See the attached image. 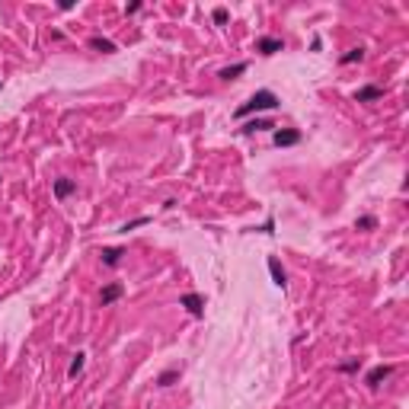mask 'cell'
Instances as JSON below:
<instances>
[{
    "label": "cell",
    "mask_w": 409,
    "mask_h": 409,
    "mask_svg": "<svg viewBox=\"0 0 409 409\" xmlns=\"http://www.w3.org/2000/svg\"><path fill=\"white\" fill-rule=\"evenodd\" d=\"M102 262H106L109 268H115V265L121 262V249H115V246H109V249H102Z\"/></svg>",
    "instance_id": "obj_13"
},
{
    "label": "cell",
    "mask_w": 409,
    "mask_h": 409,
    "mask_svg": "<svg viewBox=\"0 0 409 409\" xmlns=\"http://www.w3.org/2000/svg\"><path fill=\"white\" fill-rule=\"evenodd\" d=\"M268 272H272V282L278 285V288L288 285V275H285V268H282V262H278L275 256H268Z\"/></svg>",
    "instance_id": "obj_8"
},
{
    "label": "cell",
    "mask_w": 409,
    "mask_h": 409,
    "mask_svg": "<svg viewBox=\"0 0 409 409\" xmlns=\"http://www.w3.org/2000/svg\"><path fill=\"white\" fill-rule=\"evenodd\" d=\"M179 304L192 313V317H202V313H205V298H202V294H195V291H192V294H182Z\"/></svg>",
    "instance_id": "obj_3"
},
{
    "label": "cell",
    "mask_w": 409,
    "mask_h": 409,
    "mask_svg": "<svg viewBox=\"0 0 409 409\" xmlns=\"http://www.w3.org/2000/svg\"><path fill=\"white\" fill-rule=\"evenodd\" d=\"M268 109H278V96L272 90H259V93H253L243 106H237V112L233 115L237 118H246V115H253V112H268Z\"/></svg>",
    "instance_id": "obj_1"
},
{
    "label": "cell",
    "mask_w": 409,
    "mask_h": 409,
    "mask_svg": "<svg viewBox=\"0 0 409 409\" xmlns=\"http://www.w3.org/2000/svg\"><path fill=\"white\" fill-rule=\"evenodd\" d=\"M355 227H358V230H374V227H377V217L364 214V217H358V221H355Z\"/></svg>",
    "instance_id": "obj_17"
},
{
    "label": "cell",
    "mask_w": 409,
    "mask_h": 409,
    "mask_svg": "<svg viewBox=\"0 0 409 409\" xmlns=\"http://www.w3.org/2000/svg\"><path fill=\"white\" fill-rule=\"evenodd\" d=\"M211 16H214V23H217V26H224V23H227V10H224V7H217V10H214Z\"/></svg>",
    "instance_id": "obj_19"
},
{
    "label": "cell",
    "mask_w": 409,
    "mask_h": 409,
    "mask_svg": "<svg viewBox=\"0 0 409 409\" xmlns=\"http://www.w3.org/2000/svg\"><path fill=\"white\" fill-rule=\"evenodd\" d=\"M138 10H141V4H138V0H134V4H128V7H125V13H128V16H131V13H138Z\"/></svg>",
    "instance_id": "obj_21"
},
{
    "label": "cell",
    "mask_w": 409,
    "mask_h": 409,
    "mask_svg": "<svg viewBox=\"0 0 409 409\" xmlns=\"http://www.w3.org/2000/svg\"><path fill=\"white\" fill-rule=\"evenodd\" d=\"M272 141H275L278 147H291V144L301 141V131H298V128H278V131L272 134Z\"/></svg>",
    "instance_id": "obj_4"
},
{
    "label": "cell",
    "mask_w": 409,
    "mask_h": 409,
    "mask_svg": "<svg viewBox=\"0 0 409 409\" xmlns=\"http://www.w3.org/2000/svg\"><path fill=\"white\" fill-rule=\"evenodd\" d=\"M361 58H364V48H352V51H345L339 61H342V64H355V61H361Z\"/></svg>",
    "instance_id": "obj_16"
},
{
    "label": "cell",
    "mask_w": 409,
    "mask_h": 409,
    "mask_svg": "<svg viewBox=\"0 0 409 409\" xmlns=\"http://www.w3.org/2000/svg\"><path fill=\"white\" fill-rule=\"evenodd\" d=\"M74 189H77V186H74V179H58V182H55V198L61 202V198H67V195L74 192Z\"/></svg>",
    "instance_id": "obj_12"
},
{
    "label": "cell",
    "mask_w": 409,
    "mask_h": 409,
    "mask_svg": "<svg viewBox=\"0 0 409 409\" xmlns=\"http://www.w3.org/2000/svg\"><path fill=\"white\" fill-rule=\"evenodd\" d=\"M147 221H151V217H134V221H128V224H125V227H121V230H125V233H128V230H134V227H141V224H147Z\"/></svg>",
    "instance_id": "obj_18"
},
{
    "label": "cell",
    "mask_w": 409,
    "mask_h": 409,
    "mask_svg": "<svg viewBox=\"0 0 409 409\" xmlns=\"http://www.w3.org/2000/svg\"><path fill=\"white\" fill-rule=\"evenodd\" d=\"M268 128H275L268 118H253V121H246L243 125V134H256V131H268Z\"/></svg>",
    "instance_id": "obj_11"
},
{
    "label": "cell",
    "mask_w": 409,
    "mask_h": 409,
    "mask_svg": "<svg viewBox=\"0 0 409 409\" xmlns=\"http://www.w3.org/2000/svg\"><path fill=\"white\" fill-rule=\"evenodd\" d=\"M393 374V364H374V368L364 374V384L368 387H380V380H387Z\"/></svg>",
    "instance_id": "obj_2"
},
{
    "label": "cell",
    "mask_w": 409,
    "mask_h": 409,
    "mask_svg": "<svg viewBox=\"0 0 409 409\" xmlns=\"http://www.w3.org/2000/svg\"><path fill=\"white\" fill-rule=\"evenodd\" d=\"M0 86H4V83H0Z\"/></svg>",
    "instance_id": "obj_22"
},
{
    "label": "cell",
    "mask_w": 409,
    "mask_h": 409,
    "mask_svg": "<svg viewBox=\"0 0 409 409\" xmlns=\"http://www.w3.org/2000/svg\"><path fill=\"white\" fill-rule=\"evenodd\" d=\"M285 48V42L282 39H275V36H262V39H259L256 42V51H259V55H275V51H282Z\"/></svg>",
    "instance_id": "obj_6"
},
{
    "label": "cell",
    "mask_w": 409,
    "mask_h": 409,
    "mask_svg": "<svg viewBox=\"0 0 409 409\" xmlns=\"http://www.w3.org/2000/svg\"><path fill=\"white\" fill-rule=\"evenodd\" d=\"M90 48L93 51H99V55H115V42H109V39H102V36H93L90 39Z\"/></svg>",
    "instance_id": "obj_9"
},
{
    "label": "cell",
    "mask_w": 409,
    "mask_h": 409,
    "mask_svg": "<svg viewBox=\"0 0 409 409\" xmlns=\"http://www.w3.org/2000/svg\"><path fill=\"white\" fill-rule=\"evenodd\" d=\"M83 364H86V355H83V352H77V355H74V361H71V368H67V377H77V374L83 371Z\"/></svg>",
    "instance_id": "obj_15"
},
{
    "label": "cell",
    "mask_w": 409,
    "mask_h": 409,
    "mask_svg": "<svg viewBox=\"0 0 409 409\" xmlns=\"http://www.w3.org/2000/svg\"><path fill=\"white\" fill-rule=\"evenodd\" d=\"M176 380H179V368H170V371H163L160 377H157V384L160 387H173Z\"/></svg>",
    "instance_id": "obj_14"
},
{
    "label": "cell",
    "mask_w": 409,
    "mask_h": 409,
    "mask_svg": "<svg viewBox=\"0 0 409 409\" xmlns=\"http://www.w3.org/2000/svg\"><path fill=\"white\" fill-rule=\"evenodd\" d=\"M339 371H345V374H349V371H358V358H355V361H342V364H339Z\"/></svg>",
    "instance_id": "obj_20"
},
{
    "label": "cell",
    "mask_w": 409,
    "mask_h": 409,
    "mask_svg": "<svg viewBox=\"0 0 409 409\" xmlns=\"http://www.w3.org/2000/svg\"><path fill=\"white\" fill-rule=\"evenodd\" d=\"M121 294H125V285H121V282H112V285H106V288H102L99 304H102V307H109V304H115Z\"/></svg>",
    "instance_id": "obj_5"
},
{
    "label": "cell",
    "mask_w": 409,
    "mask_h": 409,
    "mask_svg": "<svg viewBox=\"0 0 409 409\" xmlns=\"http://www.w3.org/2000/svg\"><path fill=\"white\" fill-rule=\"evenodd\" d=\"M384 96V86H361V90H355V102H374Z\"/></svg>",
    "instance_id": "obj_7"
},
{
    "label": "cell",
    "mask_w": 409,
    "mask_h": 409,
    "mask_svg": "<svg viewBox=\"0 0 409 409\" xmlns=\"http://www.w3.org/2000/svg\"><path fill=\"white\" fill-rule=\"evenodd\" d=\"M243 71H246V61H237V64H230V67H221L217 77H221V80H237Z\"/></svg>",
    "instance_id": "obj_10"
}]
</instances>
